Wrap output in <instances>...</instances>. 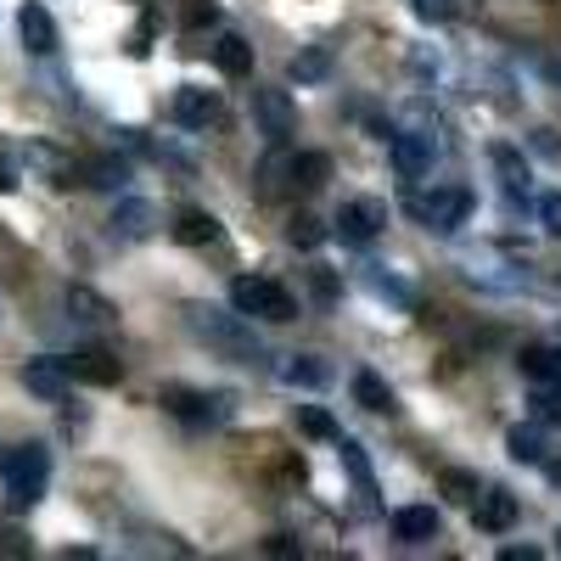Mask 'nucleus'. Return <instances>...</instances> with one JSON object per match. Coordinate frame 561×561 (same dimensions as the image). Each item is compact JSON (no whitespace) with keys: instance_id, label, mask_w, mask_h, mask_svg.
Listing matches in <instances>:
<instances>
[{"instance_id":"obj_1","label":"nucleus","mask_w":561,"mask_h":561,"mask_svg":"<svg viewBox=\"0 0 561 561\" xmlns=\"http://www.w3.org/2000/svg\"><path fill=\"white\" fill-rule=\"evenodd\" d=\"M185 325H192V337L208 343L219 359H237V365H259L264 359V348H259V337H253V325H248L242 309L225 314L214 304H192V309H185Z\"/></svg>"},{"instance_id":"obj_2","label":"nucleus","mask_w":561,"mask_h":561,"mask_svg":"<svg viewBox=\"0 0 561 561\" xmlns=\"http://www.w3.org/2000/svg\"><path fill=\"white\" fill-rule=\"evenodd\" d=\"M0 478H7V505L12 511H28L39 505L45 483H51V449L45 444H18L0 455Z\"/></svg>"},{"instance_id":"obj_3","label":"nucleus","mask_w":561,"mask_h":561,"mask_svg":"<svg viewBox=\"0 0 561 561\" xmlns=\"http://www.w3.org/2000/svg\"><path fill=\"white\" fill-rule=\"evenodd\" d=\"M230 304H237L248 320H270V325H280V320L298 314L293 293L280 287V280H270V275H242V280H230Z\"/></svg>"},{"instance_id":"obj_4","label":"nucleus","mask_w":561,"mask_h":561,"mask_svg":"<svg viewBox=\"0 0 561 561\" xmlns=\"http://www.w3.org/2000/svg\"><path fill=\"white\" fill-rule=\"evenodd\" d=\"M163 410L180 415L185 427H225L237 415V399L230 393H192V388H163Z\"/></svg>"},{"instance_id":"obj_5","label":"nucleus","mask_w":561,"mask_h":561,"mask_svg":"<svg viewBox=\"0 0 561 561\" xmlns=\"http://www.w3.org/2000/svg\"><path fill=\"white\" fill-rule=\"evenodd\" d=\"M388 225V203L382 197H359V203H343L337 219H332V237L343 248H365V242H377V230Z\"/></svg>"},{"instance_id":"obj_6","label":"nucleus","mask_w":561,"mask_h":561,"mask_svg":"<svg viewBox=\"0 0 561 561\" xmlns=\"http://www.w3.org/2000/svg\"><path fill=\"white\" fill-rule=\"evenodd\" d=\"M410 208L427 230H455V225H466V214H472V192H466V185H433V192L415 197Z\"/></svg>"},{"instance_id":"obj_7","label":"nucleus","mask_w":561,"mask_h":561,"mask_svg":"<svg viewBox=\"0 0 561 561\" xmlns=\"http://www.w3.org/2000/svg\"><path fill=\"white\" fill-rule=\"evenodd\" d=\"M388 158H393V169L404 180H421L433 169V158H438V140H433V129H399L388 140Z\"/></svg>"},{"instance_id":"obj_8","label":"nucleus","mask_w":561,"mask_h":561,"mask_svg":"<svg viewBox=\"0 0 561 561\" xmlns=\"http://www.w3.org/2000/svg\"><path fill=\"white\" fill-rule=\"evenodd\" d=\"M253 118L264 124V135L275 140V147L287 135H298V107H293L287 90H253Z\"/></svg>"},{"instance_id":"obj_9","label":"nucleus","mask_w":561,"mask_h":561,"mask_svg":"<svg viewBox=\"0 0 561 561\" xmlns=\"http://www.w3.org/2000/svg\"><path fill=\"white\" fill-rule=\"evenodd\" d=\"M169 113H174L180 129H208L219 118V96H214V90H203V84H180Z\"/></svg>"},{"instance_id":"obj_10","label":"nucleus","mask_w":561,"mask_h":561,"mask_svg":"<svg viewBox=\"0 0 561 561\" xmlns=\"http://www.w3.org/2000/svg\"><path fill=\"white\" fill-rule=\"evenodd\" d=\"M62 365H68V377H73V382H90V388H113V382H124V365H118L113 354H102V348L68 354Z\"/></svg>"},{"instance_id":"obj_11","label":"nucleus","mask_w":561,"mask_h":561,"mask_svg":"<svg viewBox=\"0 0 561 561\" xmlns=\"http://www.w3.org/2000/svg\"><path fill=\"white\" fill-rule=\"evenodd\" d=\"M23 388L39 393V399H51V404H62L68 388H73V377H68L62 359H28V365H23Z\"/></svg>"},{"instance_id":"obj_12","label":"nucleus","mask_w":561,"mask_h":561,"mask_svg":"<svg viewBox=\"0 0 561 561\" xmlns=\"http://www.w3.org/2000/svg\"><path fill=\"white\" fill-rule=\"evenodd\" d=\"M18 34L28 45V57H51L57 51V23H51V12H45L39 0H28V7L18 12Z\"/></svg>"},{"instance_id":"obj_13","label":"nucleus","mask_w":561,"mask_h":561,"mask_svg":"<svg viewBox=\"0 0 561 561\" xmlns=\"http://www.w3.org/2000/svg\"><path fill=\"white\" fill-rule=\"evenodd\" d=\"M113 237H124V242H147L152 230H158V208L152 203H140V197H124L118 208H113Z\"/></svg>"},{"instance_id":"obj_14","label":"nucleus","mask_w":561,"mask_h":561,"mask_svg":"<svg viewBox=\"0 0 561 561\" xmlns=\"http://www.w3.org/2000/svg\"><path fill=\"white\" fill-rule=\"evenodd\" d=\"M517 494H505V489H483L478 500H472V517H478V528L483 534H505L511 523H517Z\"/></svg>"},{"instance_id":"obj_15","label":"nucleus","mask_w":561,"mask_h":561,"mask_svg":"<svg viewBox=\"0 0 561 561\" xmlns=\"http://www.w3.org/2000/svg\"><path fill=\"white\" fill-rule=\"evenodd\" d=\"M393 539L399 545H427V539H438V511L433 505H404V511H393Z\"/></svg>"},{"instance_id":"obj_16","label":"nucleus","mask_w":561,"mask_h":561,"mask_svg":"<svg viewBox=\"0 0 561 561\" xmlns=\"http://www.w3.org/2000/svg\"><path fill=\"white\" fill-rule=\"evenodd\" d=\"M214 68H219L225 79H248V73H253V45H248L242 34H225V39L214 45Z\"/></svg>"},{"instance_id":"obj_17","label":"nucleus","mask_w":561,"mask_h":561,"mask_svg":"<svg viewBox=\"0 0 561 561\" xmlns=\"http://www.w3.org/2000/svg\"><path fill=\"white\" fill-rule=\"evenodd\" d=\"M174 242H180V248H208V242H219V219L203 214V208H185V214L174 219Z\"/></svg>"},{"instance_id":"obj_18","label":"nucleus","mask_w":561,"mask_h":561,"mask_svg":"<svg viewBox=\"0 0 561 561\" xmlns=\"http://www.w3.org/2000/svg\"><path fill=\"white\" fill-rule=\"evenodd\" d=\"M517 370H523V377H534V382H561V348L528 343V348L517 354Z\"/></svg>"},{"instance_id":"obj_19","label":"nucleus","mask_w":561,"mask_h":561,"mask_svg":"<svg viewBox=\"0 0 561 561\" xmlns=\"http://www.w3.org/2000/svg\"><path fill=\"white\" fill-rule=\"evenodd\" d=\"M354 399H359L370 415H393V410H399V393L377 377V370H359V377H354Z\"/></svg>"},{"instance_id":"obj_20","label":"nucleus","mask_w":561,"mask_h":561,"mask_svg":"<svg viewBox=\"0 0 561 561\" xmlns=\"http://www.w3.org/2000/svg\"><path fill=\"white\" fill-rule=\"evenodd\" d=\"M68 314L79 320V325H113V304L102 298V293H90V287H68Z\"/></svg>"},{"instance_id":"obj_21","label":"nucleus","mask_w":561,"mask_h":561,"mask_svg":"<svg viewBox=\"0 0 561 561\" xmlns=\"http://www.w3.org/2000/svg\"><path fill=\"white\" fill-rule=\"evenodd\" d=\"M280 382H287V388H325V382H332V370H325L320 359H309V354H293L287 365H280Z\"/></svg>"},{"instance_id":"obj_22","label":"nucleus","mask_w":561,"mask_h":561,"mask_svg":"<svg viewBox=\"0 0 561 561\" xmlns=\"http://www.w3.org/2000/svg\"><path fill=\"white\" fill-rule=\"evenodd\" d=\"M325 180H332V158H325V152H298L293 158V185H298V192H320Z\"/></svg>"},{"instance_id":"obj_23","label":"nucleus","mask_w":561,"mask_h":561,"mask_svg":"<svg viewBox=\"0 0 561 561\" xmlns=\"http://www.w3.org/2000/svg\"><path fill=\"white\" fill-rule=\"evenodd\" d=\"M438 489H444V500H455V505H472V500L483 494L478 472H466V466H444V472H438Z\"/></svg>"},{"instance_id":"obj_24","label":"nucleus","mask_w":561,"mask_h":561,"mask_svg":"<svg viewBox=\"0 0 561 561\" xmlns=\"http://www.w3.org/2000/svg\"><path fill=\"white\" fill-rule=\"evenodd\" d=\"M494 169H500V180H505V192H511V197H523V192H528V163H523L517 147H494Z\"/></svg>"},{"instance_id":"obj_25","label":"nucleus","mask_w":561,"mask_h":561,"mask_svg":"<svg viewBox=\"0 0 561 561\" xmlns=\"http://www.w3.org/2000/svg\"><path fill=\"white\" fill-rule=\"evenodd\" d=\"M505 455H511V460H523V466H539V460H545V438H539V427H511V433H505Z\"/></svg>"},{"instance_id":"obj_26","label":"nucleus","mask_w":561,"mask_h":561,"mask_svg":"<svg viewBox=\"0 0 561 561\" xmlns=\"http://www.w3.org/2000/svg\"><path fill=\"white\" fill-rule=\"evenodd\" d=\"M298 84H314V79H325L332 73V51H325V45H309V51H298L293 57V68H287Z\"/></svg>"},{"instance_id":"obj_27","label":"nucleus","mask_w":561,"mask_h":561,"mask_svg":"<svg viewBox=\"0 0 561 561\" xmlns=\"http://www.w3.org/2000/svg\"><path fill=\"white\" fill-rule=\"evenodd\" d=\"M337 455H343V466H348V478L359 483V494H377V478H370V460H365V449H359L354 438H343V433H337Z\"/></svg>"},{"instance_id":"obj_28","label":"nucleus","mask_w":561,"mask_h":561,"mask_svg":"<svg viewBox=\"0 0 561 561\" xmlns=\"http://www.w3.org/2000/svg\"><path fill=\"white\" fill-rule=\"evenodd\" d=\"M298 427H304L309 438H332V444H337V421L325 415L320 404H298Z\"/></svg>"},{"instance_id":"obj_29","label":"nucleus","mask_w":561,"mask_h":561,"mask_svg":"<svg viewBox=\"0 0 561 561\" xmlns=\"http://www.w3.org/2000/svg\"><path fill=\"white\" fill-rule=\"evenodd\" d=\"M287 242L309 253V248H320V242H325V225H320V219H309V214H298V219L287 225Z\"/></svg>"},{"instance_id":"obj_30","label":"nucleus","mask_w":561,"mask_h":561,"mask_svg":"<svg viewBox=\"0 0 561 561\" xmlns=\"http://www.w3.org/2000/svg\"><path fill=\"white\" fill-rule=\"evenodd\" d=\"M124 180H129V163H118V158H102V163L84 169V185H107V192H113V185H124Z\"/></svg>"},{"instance_id":"obj_31","label":"nucleus","mask_w":561,"mask_h":561,"mask_svg":"<svg viewBox=\"0 0 561 561\" xmlns=\"http://www.w3.org/2000/svg\"><path fill=\"white\" fill-rule=\"evenodd\" d=\"M365 280H370V293H377V298H393L399 309H410V304H415V298H410V287H404V280H393V275H377V270H370Z\"/></svg>"},{"instance_id":"obj_32","label":"nucleus","mask_w":561,"mask_h":561,"mask_svg":"<svg viewBox=\"0 0 561 561\" xmlns=\"http://www.w3.org/2000/svg\"><path fill=\"white\" fill-rule=\"evenodd\" d=\"M534 415H539V421H556V427H561V393H556V382H539V393H534Z\"/></svg>"},{"instance_id":"obj_33","label":"nucleus","mask_w":561,"mask_h":561,"mask_svg":"<svg viewBox=\"0 0 561 561\" xmlns=\"http://www.w3.org/2000/svg\"><path fill=\"white\" fill-rule=\"evenodd\" d=\"M208 23H219V0H192L185 7V28H208Z\"/></svg>"},{"instance_id":"obj_34","label":"nucleus","mask_w":561,"mask_h":561,"mask_svg":"<svg viewBox=\"0 0 561 561\" xmlns=\"http://www.w3.org/2000/svg\"><path fill=\"white\" fill-rule=\"evenodd\" d=\"M415 12L427 18V23H449L460 7H455V0H415Z\"/></svg>"},{"instance_id":"obj_35","label":"nucleus","mask_w":561,"mask_h":561,"mask_svg":"<svg viewBox=\"0 0 561 561\" xmlns=\"http://www.w3.org/2000/svg\"><path fill=\"white\" fill-rule=\"evenodd\" d=\"M539 219H545V230H550V237H561V192L539 197Z\"/></svg>"},{"instance_id":"obj_36","label":"nucleus","mask_w":561,"mask_h":561,"mask_svg":"<svg viewBox=\"0 0 561 561\" xmlns=\"http://www.w3.org/2000/svg\"><path fill=\"white\" fill-rule=\"evenodd\" d=\"M0 556H28V539L7 528V534H0Z\"/></svg>"},{"instance_id":"obj_37","label":"nucleus","mask_w":561,"mask_h":561,"mask_svg":"<svg viewBox=\"0 0 561 561\" xmlns=\"http://www.w3.org/2000/svg\"><path fill=\"white\" fill-rule=\"evenodd\" d=\"M264 550H270V556H298V539H287V534H275V539H264Z\"/></svg>"},{"instance_id":"obj_38","label":"nucleus","mask_w":561,"mask_h":561,"mask_svg":"<svg viewBox=\"0 0 561 561\" xmlns=\"http://www.w3.org/2000/svg\"><path fill=\"white\" fill-rule=\"evenodd\" d=\"M500 561H539V550H528V545H505Z\"/></svg>"},{"instance_id":"obj_39","label":"nucleus","mask_w":561,"mask_h":561,"mask_svg":"<svg viewBox=\"0 0 561 561\" xmlns=\"http://www.w3.org/2000/svg\"><path fill=\"white\" fill-rule=\"evenodd\" d=\"M556 550H561V534H556Z\"/></svg>"}]
</instances>
